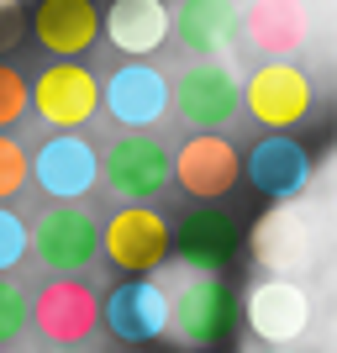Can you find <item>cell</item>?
<instances>
[{
	"mask_svg": "<svg viewBox=\"0 0 337 353\" xmlns=\"http://www.w3.org/2000/svg\"><path fill=\"white\" fill-rule=\"evenodd\" d=\"M237 32L264 59H295L311 43V6L306 0H253L237 16Z\"/></svg>",
	"mask_w": 337,
	"mask_h": 353,
	"instance_id": "18",
	"label": "cell"
},
{
	"mask_svg": "<svg viewBox=\"0 0 337 353\" xmlns=\"http://www.w3.org/2000/svg\"><path fill=\"white\" fill-rule=\"evenodd\" d=\"M237 248H243V227L221 206H190L174 227V253L195 274H221L237 259Z\"/></svg>",
	"mask_w": 337,
	"mask_h": 353,
	"instance_id": "16",
	"label": "cell"
},
{
	"mask_svg": "<svg viewBox=\"0 0 337 353\" xmlns=\"http://www.w3.org/2000/svg\"><path fill=\"white\" fill-rule=\"evenodd\" d=\"M121 353H147V348H121Z\"/></svg>",
	"mask_w": 337,
	"mask_h": 353,
	"instance_id": "28",
	"label": "cell"
},
{
	"mask_svg": "<svg viewBox=\"0 0 337 353\" xmlns=\"http://www.w3.org/2000/svg\"><path fill=\"white\" fill-rule=\"evenodd\" d=\"M48 343L59 348H85L101 332V295L90 290V280H48L32 295V322Z\"/></svg>",
	"mask_w": 337,
	"mask_h": 353,
	"instance_id": "12",
	"label": "cell"
},
{
	"mask_svg": "<svg viewBox=\"0 0 337 353\" xmlns=\"http://www.w3.org/2000/svg\"><path fill=\"white\" fill-rule=\"evenodd\" d=\"M316 301L300 280H258L243 301V322L264 348H290L311 332Z\"/></svg>",
	"mask_w": 337,
	"mask_h": 353,
	"instance_id": "10",
	"label": "cell"
},
{
	"mask_svg": "<svg viewBox=\"0 0 337 353\" xmlns=\"http://www.w3.org/2000/svg\"><path fill=\"white\" fill-rule=\"evenodd\" d=\"M27 111H37L53 132H79L101 111V79L74 59H53L27 85Z\"/></svg>",
	"mask_w": 337,
	"mask_h": 353,
	"instance_id": "6",
	"label": "cell"
},
{
	"mask_svg": "<svg viewBox=\"0 0 337 353\" xmlns=\"http://www.w3.org/2000/svg\"><path fill=\"white\" fill-rule=\"evenodd\" d=\"M27 27L53 59L79 63L101 37V6L95 0H37L27 11Z\"/></svg>",
	"mask_w": 337,
	"mask_h": 353,
	"instance_id": "17",
	"label": "cell"
},
{
	"mask_svg": "<svg viewBox=\"0 0 337 353\" xmlns=\"http://www.w3.org/2000/svg\"><path fill=\"white\" fill-rule=\"evenodd\" d=\"M101 37L121 59H153L169 43V6L163 0H111L101 11Z\"/></svg>",
	"mask_w": 337,
	"mask_h": 353,
	"instance_id": "19",
	"label": "cell"
},
{
	"mask_svg": "<svg viewBox=\"0 0 337 353\" xmlns=\"http://www.w3.org/2000/svg\"><path fill=\"white\" fill-rule=\"evenodd\" d=\"M243 174L258 195L279 201V206H295L300 195L311 190L316 179V163H311V148H300L290 132H269L253 143V153L243 159Z\"/></svg>",
	"mask_w": 337,
	"mask_h": 353,
	"instance_id": "14",
	"label": "cell"
},
{
	"mask_svg": "<svg viewBox=\"0 0 337 353\" xmlns=\"http://www.w3.org/2000/svg\"><path fill=\"white\" fill-rule=\"evenodd\" d=\"M32 322V295L16 280H0V348H11Z\"/></svg>",
	"mask_w": 337,
	"mask_h": 353,
	"instance_id": "21",
	"label": "cell"
},
{
	"mask_svg": "<svg viewBox=\"0 0 337 353\" xmlns=\"http://www.w3.org/2000/svg\"><path fill=\"white\" fill-rule=\"evenodd\" d=\"M53 353H85V348H53Z\"/></svg>",
	"mask_w": 337,
	"mask_h": 353,
	"instance_id": "26",
	"label": "cell"
},
{
	"mask_svg": "<svg viewBox=\"0 0 337 353\" xmlns=\"http://www.w3.org/2000/svg\"><path fill=\"white\" fill-rule=\"evenodd\" d=\"M27 179H32V159H27V148L16 143L11 132H0V206H6L11 195L27 190Z\"/></svg>",
	"mask_w": 337,
	"mask_h": 353,
	"instance_id": "22",
	"label": "cell"
},
{
	"mask_svg": "<svg viewBox=\"0 0 337 353\" xmlns=\"http://www.w3.org/2000/svg\"><path fill=\"white\" fill-rule=\"evenodd\" d=\"M27 253L48 274L74 280L101 259V221L85 206H48L43 216L27 227Z\"/></svg>",
	"mask_w": 337,
	"mask_h": 353,
	"instance_id": "2",
	"label": "cell"
},
{
	"mask_svg": "<svg viewBox=\"0 0 337 353\" xmlns=\"http://www.w3.org/2000/svg\"><path fill=\"white\" fill-rule=\"evenodd\" d=\"M21 117H27V74L0 63V132H11Z\"/></svg>",
	"mask_w": 337,
	"mask_h": 353,
	"instance_id": "23",
	"label": "cell"
},
{
	"mask_svg": "<svg viewBox=\"0 0 337 353\" xmlns=\"http://www.w3.org/2000/svg\"><path fill=\"white\" fill-rule=\"evenodd\" d=\"M237 0H179L169 27L190 59H221L237 43Z\"/></svg>",
	"mask_w": 337,
	"mask_h": 353,
	"instance_id": "20",
	"label": "cell"
},
{
	"mask_svg": "<svg viewBox=\"0 0 337 353\" xmlns=\"http://www.w3.org/2000/svg\"><path fill=\"white\" fill-rule=\"evenodd\" d=\"M169 327L190 348H221V338H232L237 327V295L221 274H195L174 290L169 301Z\"/></svg>",
	"mask_w": 337,
	"mask_h": 353,
	"instance_id": "9",
	"label": "cell"
},
{
	"mask_svg": "<svg viewBox=\"0 0 337 353\" xmlns=\"http://www.w3.org/2000/svg\"><path fill=\"white\" fill-rule=\"evenodd\" d=\"M101 111L116 121L121 132H147V127H159L169 117V79L153 63L127 59L101 85Z\"/></svg>",
	"mask_w": 337,
	"mask_h": 353,
	"instance_id": "13",
	"label": "cell"
},
{
	"mask_svg": "<svg viewBox=\"0 0 337 353\" xmlns=\"http://www.w3.org/2000/svg\"><path fill=\"white\" fill-rule=\"evenodd\" d=\"M243 111L269 132H290L316 111V79L290 59H269L243 79Z\"/></svg>",
	"mask_w": 337,
	"mask_h": 353,
	"instance_id": "3",
	"label": "cell"
},
{
	"mask_svg": "<svg viewBox=\"0 0 337 353\" xmlns=\"http://www.w3.org/2000/svg\"><path fill=\"white\" fill-rule=\"evenodd\" d=\"M101 327L121 348H147L169 332V290L159 280H121L101 301Z\"/></svg>",
	"mask_w": 337,
	"mask_h": 353,
	"instance_id": "15",
	"label": "cell"
},
{
	"mask_svg": "<svg viewBox=\"0 0 337 353\" xmlns=\"http://www.w3.org/2000/svg\"><path fill=\"white\" fill-rule=\"evenodd\" d=\"M21 259H27V216L0 206V274H11Z\"/></svg>",
	"mask_w": 337,
	"mask_h": 353,
	"instance_id": "24",
	"label": "cell"
},
{
	"mask_svg": "<svg viewBox=\"0 0 337 353\" xmlns=\"http://www.w3.org/2000/svg\"><path fill=\"white\" fill-rule=\"evenodd\" d=\"M101 185L121 206H147L169 190V148L153 132H121L111 148H101Z\"/></svg>",
	"mask_w": 337,
	"mask_h": 353,
	"instance_id": "4",
	"label": "cell"
},
{
	"mask_svg": "<svg viewBox=\"0 0 337 353\" xmlns=\"http://www.w3.org/2000/svg\"><path fill=\"white\" fill-rule=\"evenodd\" d=\"M32 159V179H37V190L53 195L59 206H79L95 185H101V148L90 143L79 132H53Z\"/></svg>",
	"mask_w": 337,
	"mask_h": 353,
	"instance_id": "11",
	"label": "cell"
},
{
	"mask_svg": "<svg viewBox=\"0 0 337 353\" xmlns=\"http://www.w3.org/2000/svg\"><path fill=\"white\" fill-rule=\"evenodd\" d=\"M190 353H221V348H190Z\"/></svg>",
	"mask_w": 337,
	"mask_h": 353,
	"instance_id": "27",
	"label": "cell"
},
{
	"mask_svg": "<svg viewBox=\"0 0 337 353\" xmlns=\"http://www.w3.org/2000/svg\"><path fill=\"white\" fill-rule=\"evenodd\" d=\"M0 353H11V348H0Z\"/></svg>",
	"mask_w": 337,
	"mask_h": 353,
	"instance_id": "30",
	"label": "cell"
},
{
	"mask_svg": "<svg viewBox=\"0 0 337 353\" xmlns=\"http://www.w3.org/2000/svg\"><path fill=\"white\" fill-rule=\"evenodd\" d=\"M253 259L269 269V280H300L322 259L316 216L306 206H274L253 227Z\"/></svg>",
	"mask_w": 337,
	"mask_h": 353,
	"instance_id": "5",
	"label": "cell"
},
{
	"mask_svg": "<svg viewBox=\"0 0 337 353\" xmlns=\"http://www.w3.org/2000/svg\"><path fill=\"white\" fill-rule=\"evenodd\" d=\"M169 179L190 195L195 206H216L221 195H232L237 179H243V153L221 132H195V137H185V143L174 148Z\"/></svg>",
	"mask_w": 337,
	"mask_h": 353,
	"instance_id": "8",
	"label": "cell"
},
{
	"mask_svg": "<svg viewBox=\"0 0 337 353\" xmlns=\"http://www.w3.org/2000/svg\"><path fill=\"white\" fill-rule=\"evenodd\" d=\"M174 111L190 132H221L243 111V79L221 59H195L174 79Z\"/></svg>",
	"mask_w": 337,
	"mask_h": 353,
	"instance_id": "7",
	"label": "cell"
},
{
	"mask_svg": "<svg viewBox=\"0 0 337 353\" xmlns=\"http://www.w3.org/2000/svg\"><path fill=\"white\" fill-rule=\"evenodd\" d=\"M174 253V227L153 206H116L101 221V259L127 280H147L153 269L169 264Z\"/></svg>",
	"mask_w": 337,
	"mask_h": 353,
	"instance_id": "1",
	"label": "cell"
},
{
	"mask_svg": "<svg viewBox=\"0 0 337 353\" xmlns=\"http://www.w3.org/2000/svg\"><path fill=\"white\" fill-rule=\"evenodd\" d=\"M264 353H290V348H264Z\"/></svg>",
	"mask_w": 337,
	"mask_h": 353,
	"instance_id": "29",
	"label": "cell"
},
{
	"mask_svg": "<svg viewBox=\"0 0 337 353\" xmlns=\"http://www.w3.org/2000/svg\"><path fill=\"white\" fill-rule=\"evenodd\" d=\"M27 37V6L21 0H0V53H11Z\"/></svg>",
	"mask_w": 337,
	"mask_h": 353,
	"instance_id": "25",
	"label": "cell"
}]
</instances>
